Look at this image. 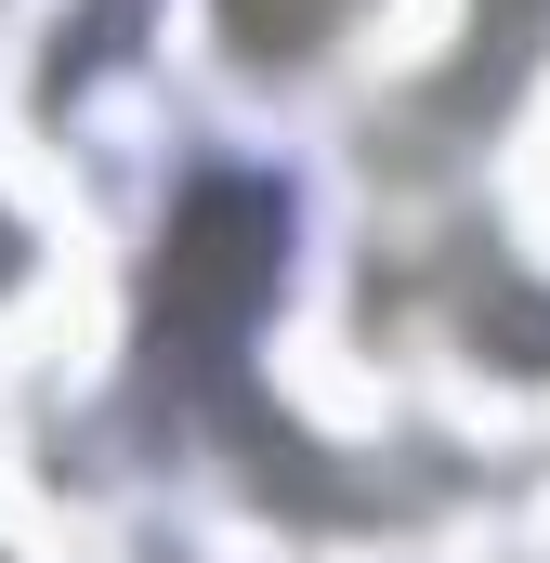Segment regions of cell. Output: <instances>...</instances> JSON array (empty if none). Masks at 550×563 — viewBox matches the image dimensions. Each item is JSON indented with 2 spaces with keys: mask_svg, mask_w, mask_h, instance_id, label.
<instances>
[{
  "mask_svg": "<svg viewBox=\"0 0 550 563\" xmlns=\"http://www.w3.org/2000/svg\"><path fill=\"white\" fill-rule=\"evenodd\" d=\"M367 0H223V40L250 53V66H288V53H315V40H341Z\"/></svg>",
  "mask_w": 550,
  "mask_h": 563,
  "instance_id": "cell-1",
  "label": "cell"
}]
</instances>
